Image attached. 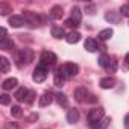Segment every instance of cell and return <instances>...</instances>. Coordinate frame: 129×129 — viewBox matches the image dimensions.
Segmentation results:
<instances>
[{
    "label": "cell",
    "mask_w": 129,
    "mask_h": 129,
    "mask_svg": "<svg viewBox=\"0 0 129 129\" xmlns=\"http://www.w3.org/2000/svg\"><path fill=\"white\" fill-rule=\"evenodd\" d=\"M109 61H111V56H109V55H106V53H102V55H100V58H99V66H100V67H103V69H108Z\"/></svg>",
    "instance_id": "cell-23"
},
{
    "label": "cell",
    "mask_w": 129,
    "mask_h": 129,
    "mask_svg": "<svg viewBox=\"0 0 129 129\" xmlns=\"http://www.w3.org/2000/svg\"><path fill=\"white\" fill-rule=\"evenodd\" d=\"M12 47H14L12 38L6 37V38H3V40H0V49H2V50H9V49H12Z\"/></svg>",
    "instance_id": "cell-21"
},
{
    "label": "cell",
    "mask_w": 129,
    "mask_h": 129,
    "mask_svg": "<svg viewBox=\"0 0 129 129\" xmlns=\"http://www.w3.org/2000/svg\"><path fill=\"white\" fill-rule=\"evenodd\" d=\"M66 24H67V26H70V27H76V24L73 23V20H72V18H69V20L66 21Z\"/></svg>",
    "instance_id": "cell-33"
},
{
    "label": "cell",
    "mask_w": 129,
    "mask_h": 129,
    "mask_svg": "<svg viewBox=\"0 0 129 129\" xmlns=\"http://www.w3.org/2000/svg\"><path fill=\"white\" fill-rule=\"evenodd\" d=\"M47 73H49V67L43 66V64H38L34 70V75H32V79L37 82V84H41L47 79Z\"/></svg>",
    "instance_id": "cell-3"
},
{
    "label": "cell",
    "mask_w": 129,
    "mask_h": 129,
    "mask_svg": "<svg viewBox=\"0 0 129 129\" xmlns=\"http://www.w3.org/2000/svg\"><path fill=\"white\" fill-rule=\"evenodd\" d=\"M50 34H52V37L56 38V40H61V38H66V37H67L66 29H64L62 26H53L52 30H50Z\"/></svg>",
    "instance_id": "cell-11"
},
{
    "label": "cell",
    "mask_w": 129,
    "mask_h": 129,
    "mask_svg": "<svg viewBox=\"0 0 129 129\" xmlns=\"http://www.w3.org/2000/svg\"><path fill=\"white\" fill-rule=\"evenodd\" d=\"M55 99H56V102H58L61 106H67V103H69V100H67V96H66V94H62V93H58V94H55Z\"/></svg>",
    "instance_id": "cell-24"
},
{
    "label": "cell",
    "mask_w": 129,
    "mask_h": 129,
    "mask_svg": "<svg viewBox=\"0 0 129 129\" xmlns=\"http://www.w3.org/2000/svg\"><path fill=\"white\" fill-rule=\"evenodd\" d=\"M34 59V50L32 49H21L17 55V64H18V67H26L27 64H30Z\"/></svg>",
    "instance_id": "cell-2"
},
{
    "label": "cell",
    "mask_w": 129,
    "mask_h": 129,
    "mask_svg": "<svg viewBox=\"0 0 129 129\" xmlns=\"http://www.w3.org/2000/svg\"><path fill=\"white\" fill-rule=\"evenodd\" d=\"M9 102H11V97L8 94H2V96H0V103H2V105H9Z\"/></svg>",
    "instance_id": "cell-28"
},
{
    "label": "cell",
    "mask_w": 129,
    "mask_h": 129,
    "mask_svg": "<svg viewBox=\"0 0 129 129\" xmlns=\"http://www.w3.org/2000/svg\"><path fill=\"white\" fill-rule=\"evenodd\" d=\"M84 47H85L87 52H91L93 53V52H97L99 50V43L94 38H87L85 43H84Z\"/></svg>",
    "instance_id": "cell-10"
},
{
    "label": "cell",
    "mask_w": 129,
    "mask_h": 129,
    "mask_svg": "<svg viewBox=\"0 0 129 129\" xmlns=\"http://www.w3.org/2000/svg\"><path fill=\"white\" fill-rule=\"evenodd\" d=\"M52 100H53V96H52V93H49V91H46L41 97H40V100H38V105L40 106H49L50 103H52Z\"/></svg>",
    "instance_id": "cell-16"
},
{
    "label": "cell",
    "mask_w": 129,
    "mask_h": 129,
    "mask_svg": "<svg viewBox=\"0 0 129 129\" xmlns=\"http://www.w3.org/2000/svg\"><path fill=\"white\" fill-rule=\"evenodd\" d=\"M67 121L72 123V124L78 123V121H79V111H78V109H70V111L67 112Z\"/></svg>",
    "instance_id": "cell-19"
},
{
    "label": "cell",
    "mask_w": 129,
    "mask_h": 129,
    "mask_svg": "<svg viewBox=\"0 0 129 129\" xmlns=\"http://www.w3.org/2000/svg\"><path fill=\"white\" fill-rule=\"evenodd\" d=\"M112 35H114V30H112L111 27H108V29L100 30V32H99V35H97V38H99L100 41H106V40H109Z\"/></svg>",
    "instance_id": "cell-20"
},
{
    "label": "cell",
    "mask_w": 129,
    "mask_h": 129,
    "mask_svg": "<svg viewBox=\"0 0 129 129\" xmlns=\"http://www.w3.org/2000/svg\"><path fill=\"white\" fill-rule=\"evenodd\" d=\"M79 40H81V34H79V32H76V30L69 32V34H67V37H66V41H67L69 44H76Z\"/></svg>",
    "instance_id": "cell-17"
},
{
    "label": "cell",
    "mask_w": 129,
    "mask_h": 129,
    "mask_svg": "<svg viewBox=\"0 0 129 129\" xmlns=\"http://www.w3.org/2000/svg\"><path fill=\"white\" fill-rule=\"evenodd\" d=\"M103 115H105L103 108H93V109H90V112H88V123H90V126L93 129H96L97 124L103 120Z\"/></svg>",
    "instance_id": "cell-1"
},
{
    "label": "cell",
    "mask_w": 129,
    "mask_h": 129,
    "mask_svg": "<svg viewBox=\"0 0 129 129\" xmlns=\"http://www.w3.org/2000/svg\"><path fill=\"white\" fill-rule=\"evenodd\" d=\"M50 18H53V20H59L62 15H64V9H62V6H59V5H55L52 9H50Z\"/></svg>",
    "instance_id": "cell-14"
},
{
    "label": "cell",
    "mask_w": 129,
    "mask_h": 129,
    "mask_svg": "<svg viewBox=\"0 0 129 129\" xmlns=\"http://www.w3.org/2000/svg\"><path fill=\"white\" fill-rule=\"evenodd\" d=\"M87 97H88V91H87L85 87H78L75 90V99H76V102L82 103V102L87 100Z\"/></svg>",
    "instance_id": "cell-7"
},
{
    "label": "cell",
    "mask_w": 129,
    "mask_h": 129,
    "mask_svg": "<svg viewBox=\"0 0 129 129\" xmlns=\"http://www.w3.org/2000/svg\"><path fill=\"white\" fill-rule=\"evenodd\" d=\"M66 79H69V78H67V73H66V67L62 66L55 73V85L56 87H62L64 82H66Z\"/></svg>",
    "instance_id": "cell-5"
},
{
    "label": "cell",
    "mask_w": 129,
    "mask_h": 129,
    "mask_svg": "<svg viewBox=\"0 0 129 129\" xmlns=\"http://www.w3.org/2000/svg\"><path fill=\"white\" fill-rule=\"evenodd\" d=\"M8 23H9L11 27H21L26 23V20H24L23 15H12V17H9Z\"/></svg>",
    "instance_id": "cell-9"
},
{
    "label": "cell",
    "mask_w": 129,
    "mask_h": 129,
    "mask_svg": "<svg viewBox=\"0 0 129 129\" xmlns=\"http://www.w3.org/2000/svg\"><path fill=\"white\" fill-rule=\"evenodd\" d=\"M9 67H11V64H9V59L2 56L0 58V72L2 73H8L9 72Z\"/></svg>",
    "instance_id": "cell-22"
},
{
    "label": "cell",
    "mask_w": 129,
    "mask_h": 129,
    "mask_svg": "<svg viewBox=\"0 0 129 129\" xmlns=\"http://www.w3.org/2000/svg\"><path fill=\"white\" fill-rule=\"evenodd\" d=\"M124 61H126V64L129 66V52H127V55H126V58H124Z\"/></svg>",
    "instance_id": "cell-35"
},
{
    "label": "cell",
    "mask_w": 129,
    "mask_h": 129,
    "mask_svg": "<svg viewBox=\"0 0 129 129\" xmlns=\"http://www.w3.org/2000/svg\"><path fill=\"white\" fill-rule=\"evenodd\" d=\"M35 91H29V94H27V99H26V103H29V105H32L34 103V100H35Z\"/></svg>",
    "instance_id": "cell-29"
},
{
    "label": "cell",
    "mask_w": 129,
    "mask_h": 129,
    "mask_svg": "<svg viewBox=\"0 0 129 129\" xmlns=\"http://www.w3.org/2000/svg\"><path fill=\"white\" fill-rule=\"evenodd\" d=\"M23 17H24L26 23H29L30 26H37V24H40V18H41V15H37V14H34V12H30V11H26V12L23 14Z\"/></svg>",
    "instance_id": "cell-6"
},
{
    "label": "cell",
    "mask_w": 129,
    "mask_h": 129,
    "mask_svg": "<svg viewBox=\"0 0 129 129\" xmlns=\"http://www.w3.org/2000/svg\"><path fill=\"white\" fill-rule=\"evenodd\" d=\"M23 112H21V108L18 106V105H14L12 108H11V115L12 117H20Z\"/></svg>",
    "instance_id": "cell-26"
},
{
    "label": "cell",
    "mask_w": 129,
    "mask_h": 129,
    "mask_svg": "<svg viewBox=\"0 0 129 129\" xmlns=\"http://www.w3.org/2000/svg\"><path fill=\"white\" fill-rule=\"evenodd\" d=\"M8 12H11V6L6 5V3H0V14H2V15H6Z\"/></svg>",
    "instance_id": "cell-27"
},
{
    "label": "cell",
    "mask_w": 129,
    "mask_h": 129,
    "mask_svg": "<svg viewBox=\"0 0 129 129\" xmlns=\"http://www.w3.org/2000/svg\"><path fill=\"white\" fill-rule=\"evenodd\" d=\"M27 94H29V90H27V88H24V87H21V88H18V90L15 91L14 97H15V100H17V102H26Z\"/></svg>",
    "instance_id": "cell-13"
},
{
    "label": "cell",
    "mask_w": 129,
    "mask_h": 129,
    "mask_svg": "<svg viewBox=\"0 0 129 129\" xmlns=\"http://www.w3.org/2000/svg\"><path fill=\"white\" fill-rule=\"evenodd\" d=\"M72 20H73V23L76 24V27L81 24V21H82V12H81V9L78 8V6H75L73 9H72V17H70Z\"/></svg>",
    "instance_id": "cell-15"
},
{
    "label": "cell",
    "mask_w": 129,
    "mask_h": 129,
    "mask_svg": "<svg viewBox=\"0 0 129 129\" xmlns=\"http://www.w3.org/2000/svg\"><path fill=\"white\" fill-rule=\"evenodd\" d=\"M56 61H58L56 55L53 52H50V50H44L41 53V56H40V64H43L46 67H53L56 64Z\"/></svg>",
    "instance_id": "cell-4"
},
{
    "label": "cell",
    "mask_w": 129,
    "mask_h": 129,
    "mask_svg": "<svg viewBox=\"0 0 129 129\" xmlns=\"http://www.w3.org/2000/svg\"><path fill=\"white\" fill-rule=\"evenodd\" d=\"M120 12H121V15H124V17H129V5H121V8H120Z\"/></svg>",
    "instance_id": "cell-31"
},
{
    "label": "cell",
    "mask_w": 129,
    "mask_h": 129,
    "mask_svg": "<svg viewBox=\"0 0 129 129\" xmlns=\"http://www.w3.org/2000/svg\"><path fill=\"white\" fill-rule=\"evenodd\" d=\"M124 126H126V129H129V115L124 117Z\"/></svg>",
    "instance_id": "cell-34"
},
{
    "label": "cell",
    "mask_w": 129,
    "mask_h": 129,
    "mask_svg": "<svg viewBox=\"0 0 129 129\" xmlns=\"http://www.w3.org/2000/svg\"><path fill=\"white\" fill-rule=\"evenodd\" d=\"M109 73H114L115 70H117V61H115V58H112L111 56V61H109V66H108V69H106Z\"/></svg>",
    "instance_id": "cell-25"
},
{
    "label": "cell",
    "mask_w": 129,
    "mask_h": 129,
    "mask_svg": "<svg viewBox=\"0 0 129 129\" xmlns=\"http://www.w3.org/2000/svg\"><path fill=\"white\" fill-rule=\"evenodd\" d=\"M109 124V118H103L99 124H97V127L96 129H106V126Z\"/></svg>",
    "instance_id": "cell-30"
},
{
    "label": "cell",
    "mask_w": 129,
    "mask_h": 129,
    "mask_svg": "<svg viewBox=\"0 0 129 129\" xmlns=\"http://www.w3.org/2000/svg\"><path fill=\"white\" fill-rule=\"evenodd\" d=\"M100 87H102L103 90H111V88L115 87V79L111 78V76H106V78L100 79Z\"/></svg>",
    "instance_id": "cell-12"
},
{
    "label": "cell",
    "mask_w": 129,
    "mask_h": 129,
    "mask_svg": "<svg viewBox=\"0 0 129 129\" xmlns=\"http://www.w3.org/2000/svg\"><path fill=\"white\" fill-rule=\"evenodd\" d=\"M17 84H18V81H17L15 78H9V79L3 81V84H2V88H3L5 91H9V90L15 88V87H17Z\"/></svg>",
    "instance_id": "cell-18"
},
{
    "label": "cell",
    "mask_w": 129,
    "mask_h": 129,
    "mask_svg": "<svg viewBox=\"0 0 129 129\" xmlns=\"http://www.w3.org/2000/svg\"><path fill=\"white\" fill-rule=\"evenodd\" d=\"M66 73H67V78H75L78 73H79V66L78 64H75V62H69V64H66Z\"/></svg>",
    "instance_id": "cell-8"
},
{
    "label": "cell",
    "mask_w": 129,
    "mask_h": 129,
    "mask_svg": "<svg viewBox=\"0 0 129 129\" xmlns=\"http://www.w3.org/2000/svg\"><path fill=\"white\" fill-rule=\"evenodd\" d=\"M5 129H20V127H18V124H17V123L9 121V123H6V124H5Z\"/></svg>",
    "instance_id": "cell-32"
}]
</instances>
